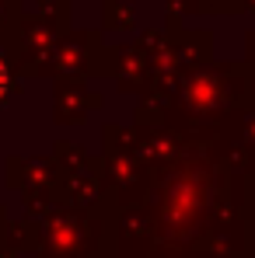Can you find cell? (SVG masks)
<instances>
[{"label": "cell", "instance_id": "6da1fadb", "mask_svg": "<svg viewBox=\"0 0 255 258\" xmlns=\"http://www.w3.org/2000/svg\"><path fill=\"white\" fill-rule=\"evenodd\" d=\"M4 87H7V70H4V63H0V94H4Z\"/></svg>", "mask_w": 255, "mask_h": 258}]
</instances>
